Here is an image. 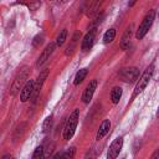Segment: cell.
Listing matches in <instances>:
<instances>
[{
  "label": "cell",
  "mask_w": 159,
  "mask_h": 159,
  "mask_svg": "<svg viewBox=\"0 0 159 159\" xmlns=\"http://www.w3.org/2000/svg\"><path fill=\"white\" fill-rule=\"evenodd\" d=\"M78 118H80V109H75L70 114V117L67 118L65 128H63V138L66 140H68L73 137L76 128H77V124H78Z\"/></svg>",
  "instance_id": "6da1fadb"
},
{
  "label": "cell",
  "mask_w": 159,
  "mask_h": 159,
  "mask_svg": "<svg viewBox=\"0 0 159 159\" xmlns=\"http://www.w3.org/2000/svg\"><path fill=\"white\" fill-rule=\"evenodd\" d=\"M153 73H154V65H150L149 67H147V70L143 72V75H142L140 78L138 80L137 86H135V89H134V92H133V98L137 97L139 93H142V92L145 89V87L148 86L149 81H150L152 77H153Z\"/></svg>",
  "instance_id": "7a4b0ae2"
},
{
  "label": "cell",
  "mask_w": 159,
  "mask_h": 159,
  "mask_svg": "<svg viewBox=\"0 0 159 159\" xmlns=\"http://www.w3.org/2000/svg\"><path fill=\"white\" fill-rule=\"evenodd\" d=\"M154 17H155V11H154V10H150V11L144 16V19H143L142 24L139 25V27H138V30H137V34H135V37H137L138 40H142V39L147 35V32L149 31V29L152 27V25H153V22H154Z\"/></svg>",
  "instance_id": "3957f363"
},
{
  "label": "cell",
  "mask_w": 159,
  "mask_h": 159,
  "mask_svg": "<svg viewBox=\"0 0 159 159\" xmlns=\"http://www.w3.org/2000/svg\"><path fill=\"white\" fill-rule=\"evenodd\" d=\"M138 76H139V70L137 67H127L119 72V78L128 83L135 82L138 80Z\"/></svg>",
  "instance_id": "277c9868"
},
{
  "label": "cell",
  "mask_w": 159,
  "mask_h": 159,
  "mask_svg": "<svg viewBox=\"0 0 159 159\" xmlns=\"http://www.w3.org/2000/svg\"><path fill=\"white\" fill-rule=\"evenodd\" d=\"M48 72H50L48 68L41 71L40 75H39V77H37V80L35 81V88H34V93H32V97H31L34 102L37 99V97L40 94V91H41V88H42V86H43V83H45V81H46V78L48 76Z\"/></svg>",
  "instance_id": "5b68a950"
},
{
  "label": "cell",
  "mask_w": 159,
  "mask_h": 159,
  "mask_svg": "<svg viewBox=\"0 0 159 159\" xmlns=\"http://www.w3.org/2000/svg\"><path fill=\"white\" fill-rule=\"evenodd\" d=\"M122 147H123V138H122V137L116 138V139L112 142V144L109 145V148H108L107 159H116V158L119 155V153H120V150H122Z\"/></svg>",
  "instance_id": "8992f818"
},
{
  "label": "cell",
  "mask_w": 159,
  "mask_h": 159,
  "mask_svg": "<svg viewBox=\"0 0 159 159\" xmlns=\"http://www.w3.org/2000/svg\"><path fill=\"white\" fill-rule=\"evenodd\" d=\"M27 75H29V70L26 67L21 68L19 71V73L16 75L15 80H14V83H12V87H11V93L15 94L19 89H20V86L25 82V80H27Z\"/></svg>",
  "instance_id": "52a82bcc"
},
{
  "label": "cell",
  "mask_w": 159,
  "mask_h": 159,
  "mask_svg": "<svg viewBox=\"0 0 159 159\" xmlns=\"http://www.w3.org/2000/svg\"><path fill=\"white\" fill-rule=\"evenodd\" d=\"M94 39H96V29H91V30L84 35V37H83V40H82L81 48H82L83 52H88V51L92 48V46H93V43H94Z\"/></svg>",
  "instance_id": "ba28073f"
},
{
  "label": "cell",
  "mask_w": 159,
  "mask_h": 159,
  "mask_svg": "<svg viewBox=\"0 0 159 159\" xmlns=\"http://www.w3.org/2000/svg\"><path fill=\"white\" fill-rule=\"evenodd\" d=\"M55 47H56V42H50V43L45 47V50L42 51V53H41L40 57H39V60L36 61V67H41V66L50 58V56L52 55Z\"/></svg>",
  "instance_id": "9c48e42d"
},
{
  "label": "cell",
  "mask_w": 159,
  "mask_h": 159,
  "mask_svg": "<svg viewBox=\"0 0 159 159\" xmlns=\"http://www.w3.org/2000/svg\"><path fill=\"white\" fill-rule=\"evenodd\" d=\"M34 88H35V81H34V80H27V82L25 83V86L22 87L21 93H20V99H21V102H26L30 97H32Z\"/></svg>",
  "instance_id": "30bf717a"
},
{
  "label": "cell",
  "mask_w": 159,
  "mask_h": 159,
  "mask_svg": "<svg viewBox=\"0 0 159 159\" xmlns=\"http://www.w3.org/2000/svg\"><path fill=\"white\" fill-rule=\"evenodd\" d=\"M96 88H97V81H96V80H92V81L87 84V87H86V89H84V92H83V94H82V101H83V103L87 104V103L91 102Z\"/></svg>",
  "instance_id": "8fae6325"
},
{
  "label": "cell",
  "mask_w": 159,
  "mask_h": 159,
  "mask_svg": "<svg viewBox=\"0 0 159 159\" xmlns=\"http://www.w3.org/2000/svg\"><path fill=\"white\" fill-rule=\"evenodd\" d=\"M132 32H133V25H129L127 27V30L124 31L122 39H120V42H119V46L122 50H127L129 48L130 46V37H132Z\"/></svg>",
  "instance_id": "7c38bea8"
},
{
  "label": "cell",
  "mask_w": 159,
  "mask_h": 159,
  "mask_svg": "<svg viewBox=\"0 0 159 159\" xmlns=\"http://www.w3.org/2000/svg\"><path fill=\"white\" fill-rule=\"evenodd\" d=\"M109 128H111V122H109V119H104V120L101 123V125H99V128H98V130H97L96 139H97V140L102 139V138L109 132Z\"/></svg>",
  "instance_id": "4fadbf2b"
},
{
  "label": "cell",
  "mask_w": 159,
  "mask_h": 159,
  "mask_svg": "<svg viewBox=\"0 0 159 159\" xmlns=\"http://www.w3.org/2000/svg\"><path fill=\"white\" fill-rule=\"evenodd\" d=\"M122 97V88L120 87H114L111 92V99H112V103L113 104H117L119 102Z\"/></svg>",
  "instance_id": "5bb4252c"
},
{
  "label": "cell",
  "mask_w": 159,
  "mask_h": 159,
  "mask_svg": "<svg viewBox=\"0 0 159 159\" xmlns=\"http://www.w3.org/2000/svg\"><path fill=\"white\" fill-rule=\"evenodd\" d=\"M78 39H80V32H76V34L73 35L72 40H71V43H70V45L67 46V48H66V55H70V53L73 52V50H75V47H76V43H77Z\"/></svg>",
  "instance_id": "9a60e30c"
},
{
  "label": "cell",
  "mask_w": 159,
  "mask_h": 159,
  "mask_svg": "<svg viewBox=\"0 0 159 159\" xmlns=\"http://www.w3.org/2000/svg\"><path fill=\"white\" fill-rule=\"evenodd\" d=\"M86 76H87V68H81V70L76 73V77H75V81H73L75 86H78V84L84 80Z\"/></svg>",
  "instance_id": "2e32d148"
},
{
  "label": "cell",
  "mask_w": 159,
  "mask_h": 159,
  "mask_svg": "<svg viewBox=\"0 0 159 159\" xmlns=\"http://www.w3.org/2000/svg\"><path fill=\"white\" fill-rule=\"evenodd\" d=\"M114 37H116V30L114 29H109L103 35V42L104 43H109V42H112L114 40Z\"/></svg>",
  "instance_id": "e0dca14e"
},
{
  "label": "cell",
  "mask_w": 159,
  "mask_h": 159,
  "mask_svg": "<svg viewBox=\"0 0 159 159\" xmlns=\"http://www.w3.org/2000/svg\"><path fill=\"white\" fill-rule=\"evenodd\" d=\"M66 37H67V30L63 29V30L60 31V34L56 37V46H58V47L62 46L65 43V41H66Z\"/></svg>",
  "instance_id": "ac0fdd59"
},
{
  "label": "cell",
  "mask_w": 159,
  "mask_h": 159,
  "mask_svg": "<svg viewBox=\"0 0 159 159\" xmlns=\"http://www.w3.org/2000/svg\"><path fill=\"white\" fill-rule=\"evenodd\" d=\"M31 159H45V149H43V147H37L35 149Z\"/></svg>",
  "instance_id": "d6986e66"
},
{
  "label": "cell",
  "mask_w": 159,
  "mask_h": 159,
  "mask_svg": "<svg viewBox=\"0 0 159 159\" xmlns=\"http://www.w3.org/2000/svg\"><path fill=\"white\" fill-rule=\"evenodd\" d=\"M98 7H99V2H97V1L89 2L88 10H87V15H88V16H93V15L98 11Z\"/></svg>",
  "instance_id": "ffe728a7"
},
{
  "label": "cell",
  "mask_w": 159,
  "mask_h": 159,
  "mask_svg": "<svg viewBox=\"0 0 159 159\" xmlns=\"http://www.w3.org/2000/svg\"><path fill=\"white\" fill-rule=\"evenodd\" d=\"M52 123H53V117H52V116H48V117L45 119V122H43V127H42L45 133H46V132H48V130L51 129Z\"/></svg>",
  "instance_id": "44dd1931"
},
{
  "label": "cell",
  "mask_w": 159,
  "mask_h": 159,
  "mask_svg": "<svg viewBox=\"0 0 159 159\" xmlns=\"http://www.w3.org/2000/svg\"><path fill=\"white\" fill-rule=\"evenodd\" d=\"M75 153H76L75 147H71L68 150H66V152H65V154H63V158H62V159H73Z\"/></svg>",
  "instance_id": "7402d4cb"
},
{
  "label": "cell",
  "mask_w": 159,
  "mask_h": 159,
  "mask_svg": "<svg viewBox=\"0 0 159 159\" xmlns=\"http://www.w3.org/2000/svg\"><path fill=\"white\" fill-rule=\"evenodd\" d=\"M42 41H43V36L41 35H37L35 39H34V41H32V45H34V47H39L41 43H42Z\"/></svg>",
  "instance_id": "603a6c76"
},
{
  "label": "cell",
  "mask_w": 159,
  "mask_h": 159,
  "mask_svg": "<svg viewBox=\"0 0 159 159\" xmlns=\"http://www.w3.org/2000/svg\"><path fill=\"white\" fill-rule=\"evenodd\" d=\"M63 154H65V152H58V153H56L52 157V159H62L63 158Z\"/></svg>",
  "instance_id": "cb8c5ba5"
},
{
  "label": "cell",
  "mask_w": 159,
  "mask_h": 159,
  "mask_svg": "<svg viewBox=\"0 0 159 159\" xmlns=\"http://www.w3.org/2000/svg\"><path fill=\"white\" fill-rule=\"evenodd\" d=\"M150 159H159V149H157V150H155V152L152 154Z\"/></svg>",
  "instance_id": "d4e9b609"
},
{
  "label": "cell",
  "mask_w": 159,
  "mask_h": 159,
  "mask_svg": "<svg viewBox=\"0 0 159 159\" xmlns=\"http://www.w3.org/2000/svg\"><path fill=\"white\" fill-rule=\"evenodd\" d=\"M2 159H14V157H12V155H10V154H6V155H4V157H2Z\"/></svg>",
  "instance_id": "484cf974"
},
{
  "label": "cell",
  "mask_w": 159,
  "mask_h": 159,
  "mask_svg": "<svg viewBox=\"0 0 159 159\" xmlns=\"http://www.w3.org/2000/svg\"><path fill=\"white\" fill-rule=\"evenodd\" d=\"M157 116H158V117H159V109H158V114H157Z\"/></svg>",
  "instance_id": "4316f807"
},
{
  "label": "cell",
  "mask_w": 159,
  "mask_h": 159,
  "mask_svg": "<svg viewBox=\"0 0 159 159\" xmlns=\"http://www.w3.org/2000/svg\"><path fill=\"white\" fill-rule=\"evenodd\" d=\"M158 16H159V12H158Z\"/></svg>",
  "instance_id": "83f0119b"
}]
</instances>
